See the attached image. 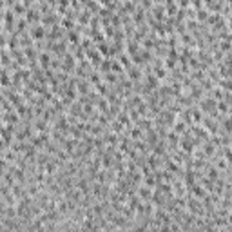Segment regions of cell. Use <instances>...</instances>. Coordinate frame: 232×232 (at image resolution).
Returning a JSON list of instances; mask_svg holds the SVG:
<instances>
[{
	"label": "cell",
	"instance_id": "1",
	"mask_svg": "<svg viewBox=\"0 0 232 232\" xmlns=\"http://www.w3.org/2000/svg\"><path fill=\"white\" fill-rule=\"evenodd\" d=\"M31 34H33V38H44V34H45V31L42 27H34L33 31H31Z\"/></svg>",
	"mask_w": 232,
	"mask_h": 232
},
{
	"label": "cell",
	"instance_id": "2",
	"mask_svg": "<svg viewBox=\"0 0 232 232\" xmlns=\"http://www.w3.org/2000/svg\"><path fill=\"white\" fill-rule=\"evenodd\" d=\"M140 196H142V198H145V200H149V198H150V190H149L147 187H142V189H140Z\"/></svg>",
	"mask_w": 232,
	"mask_h": 232
},
{
	"label": "cell",
	"instance_id": "3",
	"mask_svg": "<svg viewBox=\"0 0 232 232\" xmlns=\"http://www.w3.org/2000/svg\"><path fill=\"white\" fill-rule=\"evenodd\" d=\"M40 63L47 67L49 65V55H40Z\"/></svg>",
	"mask_w": 232,
	"mask_h": 232
},
{
	"label": "cell",
	"instance_id": "4",
	"mask_svg": "<svg viewBox=\"0 0 232 232\" xmlns=\"http://www.w3.org/2000/svg\"><path fill=\"white\" fill-rule=\"evenodd\" d=\"M194 120H196V121L201 120V113H200V111H194Z\"/></svg>",
	"mask_w": 232,
	"mask_h": 232
}]
</instances>
